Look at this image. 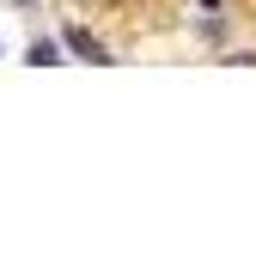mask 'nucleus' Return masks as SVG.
Instances as JSON below:
<instances>
[{"label": "nucleus", "instance_id": "nucleus-1", "mask_svg": "<svg viewBox=\"0 0 256 262\" xmlns=\"http://www.w3.org/2000/svg\"><path fill=\"white\" fill-rule=\"evenodd\" d=\"M67 49H73V55H86V61H98V67H110V49H104L92 31H79V25H67Z\"/></svg>", "mask_w": 256, "mask_h": 262}, {"label": "nucleus", "instance_id": "nucleus-2", "mask_svg": "<svg viewBox=\"0 0 256 262\" xmlns=\"http://www.w3.org/2000/svg\"><path fill=\"white\" fill-rule=\"evenodd\" d=\"M61 61V43H31V67H55Z\"/></svg>", "mask_w": 256, "mask_h": 262}]
</instances>
